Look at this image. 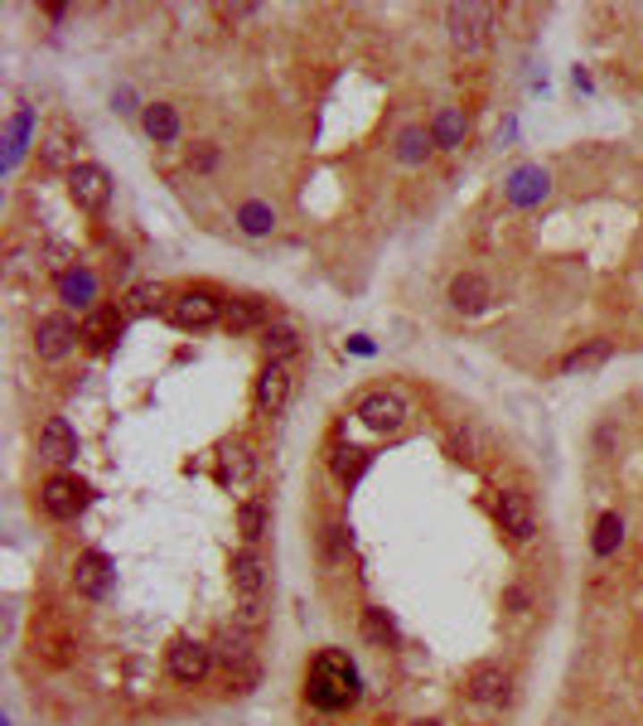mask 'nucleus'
Here are the masks:
<instances>
[{
	"mask_svg": "<svg viewBox=\"0 0 643 726\" xmlns=\"http://www.w3.org/2000/svg\"><path fill=\"white\" fill-rule=\"evenodd\" d=\"M305 697H309V707H319V712H349L353 702L363 697L359 669L349 663V653L319 649L305 669Z\"/></svg>",
	"mask_w": 643,
	"mask_h": 726,
	"instance_id": "f257e3e1",
	"label": "nucleus"
},
{
	"mask_svg": "<svg viewBox=\"0 0 643 726\" xmlns=\"http://www.w3.org/2000/svg\"><path fill=\"white\" fill-rule=\"evenodd\" d=\"M233 591H237V611H242V620L261 625V611H267V557H261L257 547L233 552Z\"/></svg>",
	"mask_w": 643,
	"mask_h": 726,
	"instance_id": "f03ea898",
	"label": "nucleus"
},
{
	"mask_svg": "<svg viewBox=\"0 0 643 726\" xmlns=\"http://www.w3.org/2000/svg\"><path fill=\"white\" fill-rule=\"evenodd\" d=\"M445 25H450V44H455L464 58H484V54H489L494 5H445Z\"/></svg>",
	"mask_w": 643,
	"mask_h": 726,
	"instance_id": "7ed1b4c3",
	"label": "nucleus"
},
{
	"mask_svg": "<svg viewBox=\"0 0 643 726\" xmlns=\"http://www.w3.org/2000/svg\"><path fill=\"white\" fill-rule=\"evenodd\" d=\"M165 315L180 329H213V325H223V295H213L208 286H189V291L170 295V311Z\"/></svg>",
	"mask_w": 643,
	"mask_h": 726,
	"instance_id": "20e7f679",
	"label": "nucleus"
},
{
	"mask_svg": "<svg viewBox=\"0 0 643 726\" xmlns=\"http://www.w3.org/2000/svg\"><path fill=\"white\" fill-rule=\"evenodd\" d=\"M213 645H204V639H189L180 635L170 649H165V669H170V678H180V683H204V678L213 673Z\"/></svg>",
	"mask_w": 643,
	"mask_h": 726,
	"instance_id": "39448f33",
	"label": "nucleus"
},
{
	"mask_svg": "<svg viewBox=\"0 0 643 726\" xmlns=\"http://www.w3.org/2000/svg\"><path fill=\"white\" fill-rule=\"evenodd\" d=\"M68 199L82 209V213H102L106 204H112V175L102 170V165L82 160L68 170Z\"/></svg>",
	"mask_w": 643,
	"mask_h": 726,
	"instance_id": "423d86ee",
	"label": "nucleus"
},
{
	"mask_svg": "<svg viewBox=\"0 0 643 726\" xmlns=\"http://www.w3.org/2000/svg\"><path fill=\"white\" fill-rule=\"evenodd\" d=\"M353 416H359L368 431L392 436V431H402V426H407V402H402V392L377 388V392H368V397L359 402V412H353Z\"/></svg>",
	"mask_w": 643,
	"mask_h": 726,
	"instance_id": "0eeeda50",
	"label": "nucleus"
},
{
	"mask_svg": "<svg viewBox=\"0 0 643 726\" xmlns=\"http://www.w3.org/2000/svg\"><path fill=\"white\" fill-rule=\"evenodd\" d=\"M78 339H82V335H78V325H73L68 315H44L39 325H34V354H39L44 363L68 359Z\"/></svg>",
	"mask_w": 643,
	"mask_h": 726,
	"instance_id": "6e6552de",
	"label": "nucleus"
},
{
	"mask_svg": "<svg viewBox=\"0 0 643 726\" xmlns=\"http://www.w3.org/2000/svg\"><path fill=\"white\" fill-rule=\"evenodd\" d=\"M39 504L49 518H78L88 508V484L73 480V474H54V480H44Z\"/></svg>",
	"mask_w": 643,
	"mask_h": 726,
	"instance_id": "1a4fd4ad",
	"label": "nucleus"
},
{
	"mask_svg": "<svg viewBox=\"0 0 643 726\" xmlns=\"http://www.w3.org/2000/svg\"><path fill=\"white\" fill-rule=\"evenodd\" d=\"M498 528H503L513 542H528L532 533H537V508H532V499L522 490L498 494Z\"/></svg>",
	"mask_w": 643,
	"mask_h": 726,
	"instance_id": "9d476101",
	"label": "nucleus"
},
{
	"mask_svg": "<svg viewBox=\"0 0 643 726\" xmlns=\"http://www.w3.org/2000/svg\"><path fill=\"white\" fill-rule=\"evenodd\" d=\"M503 194L513 209H537L546 194H552V175L542 170V165H518L513 175L503 180Z\"/></svg>",
	"mask_w": 643,
	"mask_h": 726,
	"instance_id": "9b49d317",
	"label": "nucleus"
},
{
	"mask_svg": "<svg viewBox=\"0 0 643 726\" xmlns=\"http://www.w3.org/2000/svg\"><path fill=\"white\" fill-rule=\"evenodd\" d=\"M508 688H513V678H508V669H498V663H474L470 678H464V693L479 702V707H503Z\"/></svg>",
	"mask_w": 643,
	"mask_h": 726,
	"instance_id": "f8f14e48",
	"label": "nucleus"
},
{
	"mask_svg": "<svg viewBox=\"0 0 643 726\" xmlns=\"http://www.w3.org/2000/svg\"><path fill=\"white\" fill-rule=\"evenodd\" d=\"M122 325H126V311L122 305H97V311H88L82 315V325H78V335L88 349H112L116 339H122Z\"/></svg>",
	"mask_w": 643,
	"mask_h": 726,
	"instance_id": "ddd939ff",
	"label": "nucleus"
},
{
	"mask_svg": "<svg viewBox=\"0 0 643 726\" xmlns=\"http://www.w3.org/2000/svg\"><path fill=\"white\" fill-rule=\"evenodd\" d=\"M276 325L271 320V305L261 301V295H233V301H223V329H233V335H247V329H267Z\"/></svg>",
	"mask_w": 643,
	"mask_h": 726,
	"instance_id": "4468645a",
	"label": "nucleus"
},
{
	"mask_svg": "<svg viewBox=\"0 0 643 726\" xmlns=\"http://www.w3.org/2000/svg\"><path fill=\"white\" fill-rule=\"evenodd\" d=\"M252 402L261 416H281L285 402H291V373H285V363H267L257 373V388H252Z\"/></svg>",
	"mask_w": 643,
	"mask_h": 726,
	"instance_id": "2eb2a0df",
	"label": "nucleus"
},
{
	"mask_svg": "<svg viewBox=\"0 0 643 726\" xmlns=\"http://www.w3.org/2000/svg\"><path fill=\"white\" fill-rule=\"evenodd\" d=\"M58 301L63 305H78V311H97V271L73 261L68 271H58Z\"/></svg>",
	"mask_w": 643,
	"mask_h": 726,
	"instance_id": "dca6fc26",
	"label": "nucleus"
},
{
	"mask_svg": "<svg viewBox=\"0 0 643 726\" xmlns=\"http://www.w3.org/2000/svg\"><path fill=\"white\" fill-rule=\"evenodd\" d=\"M489 301H494V286H489V277H479V271H460V277L450 281V305H455L460 315H479Z\"/></svg>",
	"mask_w": 643,
	"mask_h": 726,
	"instance_id": "f3484780",
	"label": "nucleus"
},
{
	"mask_svg": "<svg viewBox=\"0 0 643 726\" xmlns=\"http://www.w3.org/2000/svg\"><path fill=\"white\" fill-rule=\"evenodd\" d=\"M39 456L54 460V465H68V460L78 456V431L63 416H49V422L39 426Z\"/></svg>",
	"mask_w": 643,
	"mask_h": 726,
	"instance_id": "a211bd4d",
	"label": "nucleus"
},
{
	"mask_svg": "<svg viewBox=\"0 0 643 726\" xmlns=\"http://www.w3.org/2000/svg\"><path fill=\"white\" fill-rule=\"evenodd\" d=\"M140 126H146V136L155 141V146H174L180 131H184L180 107H174V102H150L146 112H140Z\"/></svg>",
	"mask_w": 643,
	"mask_h": 726,
	"instance_id": "6ab92c4d",
	"label": "nucleus"
},
{
	"mask_svg": "<svg viewBox=\"0 0 643 726\" xmlns=\"http://www.w3.org/2000/svg\"><path fill=\"white\" fill-rule=\"evenodd\" d=\"M464 136H470V122H464L460 107H440V112L431 116V141L440 150H460Z\"/></svg>",
	"mask_w": 643,
	"mask_h": 726,
	"instance_id": "aec40b11",
	"label": "nucleus"
},
{
	"mask_svg": "<svg viewBox=\"0 0 643 726\" xmlns=\"http://www.w3.org/2000/svg\"><path fill=\"white\" fill-rule=\"evenodd\" d=\"M257 344H261V354H267V363H285L291 354H300V335H295V325H285V320L261 329Z\"/></svg>",
	"mask_w": 643,
	"mask_h": 726,
	"instance_id": "412c9836",
	"label": "nucleus"
},
{
	"mask_svg": "<svg viewBox=\"0 0 643 726\" xmlns=\"http://www.w3.org/2000/svg\"><path fill=\"white\" fill-rule=\"evenodd\" d=\"M73 581H78V591H82V596H102V591L112 586V562H106L102 552H88V557H78V571H73Z\"/></svg>",
	"mask_w": 643,
	"mask_h": 726,
	"instance_id": "4be33fe9",
	"label": "nucleus"
},
{
	"mask_svg": "<svg viewBox=\"0 0 643 726\" xmlns=\"http://www.w3.org/2000/svg\"><path fill=\"white\" fill-rule=\"evenodd\" d=\"M237 228H242L247 237H267L271 228H276V209L261 204V199H247V204L237 209Z\"/></svg>",
	"mask_w": 643,
	"mask_h": 726,
	"instance_id": "5701e85b",
	"label": "nucleus"
},
{
	"mask_svg": "<svg viewBox=\"0 0 643 726\" xmlns=\"http://www.w3.org/2000/svg\"><path fill=\"white\" fill-rule=\"evenodd\" d=\"M237 528H242L247 547H257L267 538V504H261V499H242V504H237Z\"/></svg>",
	"mask_w": 643,
	"mask_h": 726,
	"instance_id": "b1692460",
	"label": "nucleus"
},
{
	"mask_svg": "<svg viewBox=\"0 0 643 726\" xmlns=\"http://www.w3.org/2000/svg\"><path fill=\"white\" fill-rule=\"evenodd\" d=\"M252 470H257V460H252V450H247L242 441L223 446V484H247Z\"/></svg>",
	"mask_w": 643,
	"mask_h": 726,
	"instance_id": "393cba45",
	"label": "nucleus"
},
{
	"mask_svg": "<svg viewBox=\"0 0 643 726\" xmlns=\"http://www.w3.org/2000/svg\"><path fill=\"white\" fill-rule=\"evenodd\" d=\"M619 542H624V518H619V514H600V518H595V538H590L595 557H614Z\"/></svg>",
	"mask_w": 643,
	"mask_h": 726,
	"instance_id": "a878e982",
	"label": "nucleus"
},
{
	"mask_svg": "<svg viewBox=\"0 0 643 726\" xmlns=\"http://www.w3.org/2000/svg\"><path fill=\"white\" fill-rule=\"evenodd\" d=\"M363 639L377 645V649H387L392 639H397V625H392V615L383 611V605H368L363 611Z\"/></svg>",
	"mask_w": 643,
	"mask_h": 726,
	"instance_id": "bb28decb",
	"label": "nucleus"
},
{
	"mask_svg": "<svg viewBox=\"0 0 643 726\" xmlns=\"http://www.w3.org/2000/svg\"><path fill=\"white\" fill-rule=\"evenodd\" d=\"M605 359H610V339H595L586 344V349H571L562 359V373H590V368H600Z\"/></svg>",
	"mask_w": 643,
	"mask_h": 726,
	"instance_id": "cd10ccee",
	"label": "nucleus"
},
{
	"mask_svg": "<svg viewBox=\"0 0 643 726\" xmlns=\"http://www.w3.org/2000/svg\"><path fill=\"white\" fill-rule=\"evenodd\" d=\"M431 146H436V141H431V131H426V126H407V131L397 136V160H402V165H421Z\"/></svg>",
	"mask_w": 643,
	"mask_h": 726,
	"instance_id": "c85d7f7f",
	"label": "nucleus"
},
{
	"mask_svg": "<svg viewBox=\"0 0 643 726\" xmlns=\"http://www.w3.org/2000/svg\"><path fill=\"white\" fill-rule=\"evenodd\" d=\"M368 460H373L368 450H359V446H339L334 456H329V465H334V474H339L343 484H353V480H359V474L368 470Z\"/></svg>",
	"mask_w": 643,
	"mask_h": 726,
	"instance_id": "c756f323",
	"label": "nucleus"
},
{
	"mask_svg": "<svg viewBox=\"0 0 643 726\" xmlns=\"http://www.w3.org/2000/svg\"><path fill=\"white\" fill-rule=\"evenodd\" d=\"M343 547H349V528H343V523H325V528H319V557H325V567L339 562Z\"/></svg>",
	"mask_w": 643,
	"mask_h": 726,
	"instance_id": "7c9ffc66",
	"label": "nucleus"
},
{
	"mask_svg": "<svg viewBox=\"0 0 643 726\" xmlns=\"http://www.w3.org/2000/svg\"><path fill=\"white\" fill-rule=\"evenodd\" d=\"M131 311H140V315L170 311V301H165V286H136V291H131Z\"/></svg>",
	"mask_w": 643,
	"mask_h": 726,
	"instance_id": "2f4dec72",
	"label": "nucleus"
},
{
	"mask_svg": "<svg viewBox=\"0 0 643 726\" xmlns=\"http://www.w3.org/2000/svg\"><path fill=\"white\" fill-rule=\"evenodd\" d=\"M25 131H30V112H15V122H10V156H5V165H20V156H25Z\"/></svg>",
	"mask_w": 643,
	"mask_h": 726,
	"instance_id": "473e14b6",
	"label": "nucleus"
},
{
	"mask_svg": "<svg viewBox=\"0 0 643 726\" xmlns=\"http://www.w3.org/2000/svg\"><path fill=\"white\" fill-rule=\"evenodd\" d=\"M218 165V146L213 141H199L194 150H189V170H213Z\"/></svg>",
	"mask_w": 643,
	"mask_h": 726,
	"instance_id": "72a5a7b5",
	"label": "nucleus"
},
{
	"mask_svg": "<svg viewBox=\"0 0 643 726\" xmlns=\"http://www.w3.org/2000/svg\"><path fill=\"white\" fill-rule=\"evenodd\" d=\"M44 160H49V165H68V141H63V131H54V136H49V146H44ZM68 170H73V165H68Z\"/></svg>",
	"mask_w": 643,
	"mask_h": 726,
	"instance_id": "f704fd0d",
	"label": "nucleus"
},
{
	"mask_svg": "<svg viewBox=\"0 0 643 726\" xmlns=\"http://www.w3.org/2000/svg\"><path fill=\"white\" fill-rule=\"evenodd\" d=\"M309 726H334V722H325V717H319V722H309Z\"/></svg>",
	"mask_w": 643,
	"mask_h": 726,
	"instance_id": "c9c22d12",
	"label": "nucleus"
},
{
	"mask_svg": "<svg viewBox=\"0 0 643 726\" xmlns=\"http://www.w3.org/2000/svg\"><path fill=\"white\" fill-rule=\"evenodd\" d=\"M411 726H440V722H411Z\"/></svg>",
	"mask_w": 643,
	"mask_h": 726,
	"instance_id": "e433bc0d",
	"label": "nucleus"
}]
</instances>
